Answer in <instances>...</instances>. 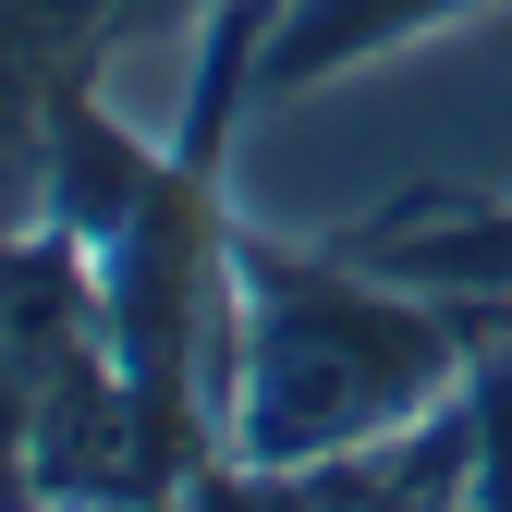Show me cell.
<instances>
[{"instance_id": "6da1fadb", "label": "cell", "mask_w": 512, "mask_h": 512, "mask_svg": "<svg viewBox=\"0 0 512 512\" xmlns=\"http://www.w3.org/2000/svg\"><path fill=\"white\" fill-rule=\"evenodd\" d=\"M512 317L391 281L366 256H293L232 232V391H220V464L208 476H293L354 439H391L439 415L476 378Z\"/></svg>"}, {"instance_id": "7a4b0ae2", "label": "cell", "mask_w": 512, "mask_h": 512, "mask_svg": "<svg viewBox=\"0 0 512 512\" xmlns=\"http://www.w3.org/2000/svg\"><path fill=\"white\" fill-rule=\"evenodd\" d=\"M0 354L25 378L37 500H135V391H122L98 269L61 220L0 232Z\"/></svg>"}, {"instance_id": "3957f363", "label": "cell", "mask_w": 512, "mask_h": 512, "mask_svg": "<svg viewBox=\"0 0 512 512\" xmlns=\"http://www.w3.org/2000/svg\"><path fill=\"white\" fill-rule=\"evenodd\" d=\"M98 61H110L98 0H0V232L49 220V135Z\"/></svg>"}, {"instance_id": "277c9868", "label": "cell", "mask_w": 512, "mask_h": 512, "mask_svg": "<svg viewBox=\"0 0 512 512\" xmlns=\"http://www.w3.org/2000/svg\"><path fill=\"white\" fill-rule=\"evenodd\" d=\"M488 13V0H269V37H256V74H244V110L256 98H305L330 74H366V61H391L439 25Z\"/></svg>"}, {"instance_id": "5b68a950", "label": "cell", "mask_w": 512, "mask_h": 512, "mask_svg": "<svg viewBox=\"0 0 512 512\" xmlns=\"http://www.w3.org/2000/svg\"><path fill=\"white\" fill-rule=\"evenodd\" d=\"M342 256H366V269H391V281H427V293H464V305L512 317V208H439V183H415V196H391L378 220H354Z\"/></svg>"}, {"instance_id": "8992f818", "label": "cell", "mask_w": 512, "mask_h": 512, "mask_svg": "<svg viewBox=\"0 0 512 512\" xmlns=\"http://www.w3.org/2000/svg\"><path fill=\"white\" fill-rule=\"evenodd\" d=\"M183 13H220V0H98V25H110V49H135L147 25H183Z\"/></svg>"}]
</instances>
